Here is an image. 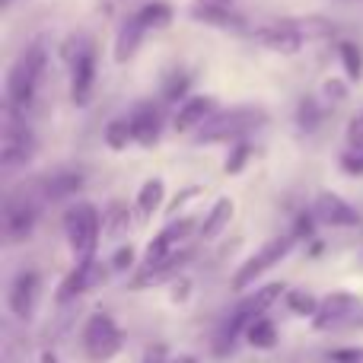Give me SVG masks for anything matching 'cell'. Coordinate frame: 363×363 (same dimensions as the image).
<instances>
[{
	"mask_svg": "<svg viewBox=\"0 0 363 363\" xmlns=\"http://www.w3.org/2000/svg\"><path fill=\"white\" fill-rule=\"evenodd\" d=\"M45 61H48V48L45 38H32L19 57L13 61L10 74H6V106L13 108H29L38 93V83L45 74Z\"/></svg>",
	"mask_w": 363,
	"mask_h": 363,
	"instance_id": "cell-1",
	"label": "cell"
},
{
	"mask_svg": "<svg viewBox=\"0 0 363 363\" xmlns=\"http://www.w3.org/2000/svg\"><path fill=\"white\" fill-rule=\"evenodd\" d=\"M335 35V26L328 19H277V23L255 29L252 38L262 42L271 51H284V55H294L303 48V42H315V38H328Z\"/></svg>",
	"mask_w": 363,
	"mask_h": 363,
	"instance_id": "cell-2",
	"label": "cell"
},
{
	"mask_svg": "<svg viewBox=\"0 0 363 363\" xmlns=\"http://www.w3.org/2000/svg\"><path fill=\"white\" fill-rule=\"evenodd\" d=\"M284 284H264V287H258L255 294H249L242 303H239L236 309H233V315L223 322V328H220V335H217V345H213V351L223 357L226 351H233V345H236V338L239 335H245V328L252 325L255 319H262L264 313H268L271 306H274L281 296H287L284 294Z\"/></svg>",
	"mask_w": 363,
	"mask_h": 363,
	"instance_id": "cell-3",
	"label": "cell"
},
{
	"mask_svg": "<svg viewBox=\"0 0 363 363\" xmlns=\"http://www.w3.org/2000/svg\"><path fill=\"white\" fill-rule=\"evenodd\" d=\"M268 121V112L262 106H236L230 112H217L207 118L194 134V144H220V140H239L245 134L258 131Z\"/></svg>",
	"mask_w": 363,
	"mask_h": 363,
	"instance_id": "cell-4",
	"label": "cell"
},
{
	"mask_svg": "<svg viewBox=\"0 0 363 363\" xmlns=\"http://www.w3.org/2000/svg\"><path fill=\"white\" fill-rule=\"evenodd\" d=\"M64 236H67V245L74 252L77 262H89L96 258V249H99V236H102V217L89 201H77L64 211Z\"/></svg>",
	"mask_w": 363,
	"mask_h": 363,
	"instance_id": "cell-5",
	"label": "cell"
},
{
	"mask_svg": "<svg viewBox=\"0 0 363 363\" xmlns=\"http://www.w3.org/2000/svg\"><path fill=\"white\" fill-rule=\"evenodd\" d=\"M80 345H83V354L93 363H108L125 347V332H121L118 322L108 313H93L83 322Z\"/></svg>",
	"mask_w": 363,
	"mask_h": 363,
	"instance_id": "cell-6",
	"label": "cell"
},
{
	"mask_svg": "<svg viewBox=\"0 0 363 363\" xmlns=\"http://www.w3.org/2000/svg\"><path fill=\"white\" fill-rule=\"evenodd\" d=\"M32 157H35V134L19 118V108L6 106L4 134H0V166H4V172H13L29 163Z\"/></svg>",
	"mask_w": 363,
	"mask_h": 363,
	"instance_id": "cell-7",
	"label": "cell"
},
{
	"mask_svg": "<svg viewBox=\"0 0 363 363\" xmlns=\"http://www.w3.org/2000/svg\"><path fill=\"white\" fill-rule=\"evenodd\" d=\"M38 201L42 194L32 188H19L4 198V239L6 242H23L32 236L38 223Z\"/></svg>",
	"mask_w": 363,
	"mask_h": 363,
	"instance_id": "cell-8",
	"label": "cell"
},
{
	"mask_svg": "<svg viewBox=\"0 0 363 363\" xmlns=\"http://www.w3.org/2000/svg\"><path fill=\"white\" fill-rule=\"evenodd\" d=\"M296 245V236L294 233H284V236H274V239H268V242L262 245V249L255 252V255L249 258L245 264H239V271L233 274V290H249L252 284L258 281L262 274H268L274 264H281L284 258L290 255V249Z\"/></svg>",
	"mask_w": 363,
	"mask_h": 363,
	"instance_id": "cell-9",
	"label": "cell"
},
{
	"mask_svg": "<svg viewBox=\"0 0 363 363\" xmlns=\"http://www.w3.org/2000/svg\"><path fill=\"white\" fill-rule=\"evenodd\" d=\"M70 57V102L89 106L96 86V51L89 38H80V48H67Z\"/></svg>",
	"mask_w": 363,
	"mask_h": 363,
	"instance_id": "cell-10",
	"label": "cell"
},
{
	"mask_svg": "<svg viewBox=\"0 0 363 363\" xmlns=\"http://www.w3.org/2000/svg\"><path fill=\"white\" fill-rule=\"evenodd\" d=\"M357 309H360V300L354 294H347V290H332L328 296L319 300V313L313 315V325L319 328V332L341 328V325H347V322H354Z\"/></svg>",
	"mask_w": 363,
	"mask_h": 363,
	"instance_id": "cell-11",
	"label": "cell"
},
{
	"mask_svg": "<svg viewBox=\"0 0 363 363\" xmlns=\"http://www.w3.org/2000/svg\"><path fill=\"white\" fill-rule=\"evenodd\" d=\"M191 230H194V220H172L166 230H160L157 236L150 239L140 268H150V264H160V262H166L169 255H176V252L182 249V242L191 236Z\"/></svg>",
	"mask_w": 363,
	"mask_h": 363,
	"instance_id": "cell-12",
	"label": "cell"
},
{
	"mask_svg": "<svg viewBox=\"0 0 363 363\" xmlns=\"http://www.w3.org/2000/svg\"><path fill=\"white\" fill-rule=\"evenodd\" d=\"M38 290H42V277L35 268H23L10 284V294H6V306L16 319H32L38 303Z\"/></svg>",
	"mask_w": 363,
	"mask_h": 363,
	"instance_id": "cell-13",
	"label": "cell"
},
{
	"mask_svg": "<svg viewBox=\"0 0 363 363\" xmlns=\"http://www.w3.org/2000/svg\"><path fill=\"white\" fill-rule=\"evenodd\" d=\"M102 281H106V264L102 262H96V258L77 262V268L70 271V274L61 281V287H57V303L77 300V296L86 294V290H96Z\"/></svg>",
	"mask_w": 363,
	"mask_h": 363,
	"instance_id": "cell-14",
	"label": "cell"
},
{
	"mask_svg": "<svg viewBox=\"0 0 363 363\" xmlns=\"http://www.w3.org/2000/svg\"><path fill=\"white\" fill-rule=\"evenodd\" d=\"M313 217L325 226H341V230H351V226H360V213L347 204L341 194L335 191H322L313 204Z\"/></svg>",
	"mask_w": 363,
	"mask_h": 363,
	"instance_id": "cell-15",
	"label": "cell"
},
{
	"mask_svg": "<svg viewBox=\"0 0 363 363\" xmlns=\"http://www.w3.org/2000/svg\"><path fill=\"white\" fill-rule=\"evenodd\" d=\"M83 182L86 179H83L80 169H55V172H45L35 182V191L42 194V201H67L80 191Z\"/></svg>",
	"mask_w": 363,
	"mask_h": 363,
	"instance_id": "cell-16",
	"label": "cell"
},
{
	"mask_svg": "<svg viewBox=\"0 0 363 363\" xmlns=\"http://www.w3.org/2000/svg\"><path fill=\"white\" fill-rule=\"evenodd\" d=\"M128 118H131L134 140H138L140 147H153L160 140V134H163V118H160V108H153L150 102L138 106Z\"/></svg>",
	"mask_w": 363,
	"mask_h": 363,
	"instance_id": "cell-17",
	"label": "cell"
},
{
	"mask_svg": "<svg viewBox=\"0 0 363 363\" xmlns=\"http://www.w3.org/2000/svg\"><path fill=\"white\" fill-rule=\"evenodd\" d=\"M207 118H213V99L211 96H188L179 106L176 118H172V128L182 131H191V128H201Z\"/></svg>",
	"mask_w": 363,
	"mask_h": 363,
	"instance_id": "cell-18",
	"label": "cell"
},
{
	"mask_svg": "<svg viewBox=\"0 0 363 363\" xmlns=\"http://www.w3.org/2000/svg\"><path fill=\"white\" fill-rule=\"evenodd\" d=\"M144 35H147V26L140 23V16L134 13V16H128L125 23H121V29H118V35H115V61L118 64H128L134 55H138V48H140V42H144Z\"/></svg>",
	"mask_w": 363,
	"mask_h": 363,
	"instance_id": "cell-19",
	"label": "cell"
},
{
	"mask_svg": "<svg viewBox=\"0 0 363 363\" xmlns=\"http://www.w3.org/2000/svg\"><path fill=\"white\" fill-rule=\"evenodd\" d=\"M233 201L230 198H217L213 201V207L207 211V217H204V223H201V230H198V236L204 239V242H211V239H217L220 233L230 226V220H233Z\"/></svg>",
	"mask_w": 363,
	"mask_h": 363,
	"instance_id": "cell-20",
	"label": "cell"
},
{
	"mask_svg": "<svg viewBox=\"0 0 363 363\" xmlns=\"http://www.w3.org/2000/svg\"><path fill=\"white\" fill-rule=\"evenodd\" d=\"M191 19L204 26H213V29H233V32H242V16L230 13V6H204V4H194L191 6Z\"/></svg>",
	"mask_w": 363,
	"mask_h": 363,
	"instance_id": "cell-21",
	"label": "cell"
},
{
	"mask_svg": "<svg viewBox=\"0 0 363 363\" xmlns=\"http://www.w3.org/2000/svg\"><path fill=\"white\" fill-rule=\"evenodd\" d=\"M163 198H166L163 179H147L144 185H140V191H138V211H140V217L150 220L153 213L163 207Z\"/></svg>",
	"mask_w": 363,
	"mask_h": 363,
	"instance_id": "cell-22",
	"label": "cell"
},
{
	"mask_svg": "<svg viewBox=\"0 0 363 363\" xmlns=\"http://www.w3.org/2000/svg\"><path fill=\"white\" fill-rule=\"evenodd\" d=\"M277 325L268 319V315H262V319H255L249 328H245V341H249L252 347H258V351H271V347L277 345Z\"/></svg>",
	"mask_w": 363,
	"mask_h": 363,
	"instance_id": "cell-23",
	"label": "cell"
},
{
	"mask_svg": "<svg viewBox=\"0 0 363 363\" xmlns=\"http://www.w3.org/2000/svg\"><path fill=\"white\" fill-rule=\"evenodd\" d=\"M338 57H341V64H345L347 80L360 83V80H363V51H360V45L341 42V45H338Z\"/></svg>",
	"mask_w": 363,
	"mask_h": 363,
	"instance_id": "cell-24",
	"label": "cell"
},
{
	"mask_svg": "<svg viewBox=\"0 0 363 363\" xmlns=\"http://www.w3.org/2000/svg\"><path fill=\"white\" fill-rule=\"evenodd\" d=\"M131 140H134L131 118H115V121H108V128H106V147H108V150H125Z\"/></svg>",
	"mask_w": 363,
	"mask_h": 363,
	"instance_id": "cell-25",
	"label": "cell"
},
{
	"mask_svg": "<svg viewBox=\"0 0 363 363\" xmlns=\"http://www.w3.org/2000/svg\"><path fill=\"white\" fill-rule=\"evenodd\" d=\"M138 16L147 29H163V26L172 23V6L169 4H147L138 10Z\"/></svg>",
	"mask_w": 363,
	"mask_h": 363,
	"instance_id": "cell-26",
	"label": "cell"
},
{
	"mask_svg": "<svg viewBox=\"0 0 363 363\" xmlns=\"http://www.w3.org/2000/svg\"><path fill=\"white\" fill-rule=\"evenodd\" d=\"M296 125H300V131H306V134H313L315 128L322 125V106L315 99H303L300 102V108H296Z\"/></svg>",
	"mask_w": 363,
	"mask_h": 363,
	"instance_id": "cell-27",
	"label": "cell"
},
{
	"mask_svg": "<svg viewBox=\"0 0 363 363\" xmlns=\"http://www.w3.org/2000/svg\"><path fill=\"white\" fill-rule=\"evenodd\" d=\"M102 226H106L108 236H121V233L131 226V217H128L125 204H112V207H108V213L102 217Z\"/></svg>",
	"mask_w": 363,
	"mask_h": 363,
	"instance_id": "cell-28",
	"label": "cell"
},
{
	"mask_svg": "<svg viewBox=\"0 0 363 363\" xmlns=\"http://www.w3.org/2000/svg\"><path fill=\"white\" fill-rule=\"evenodd\" d=\"M287 306L294 309L296 315H315L319 313V300L306 290H287Z\"/></svg>",
	"mask_w": 363,
	"mask_h": 363,
	"instance_id": "cell-29",
	"label": "cell"
},
{
	"mask_svg": "<svg viewBox=\"0 0 363 363\" xmlns=\"http://www.w3.org/2000/svg\"><path fill=\"white\" fill-rule=\"evenodd\" d=\"M328 363H363V347H335L325 354Z\"/></svg>",
	"mask_w": 363,
	"mask_h": 363,
	"instance_id": "cell-30",
	"label": "cell"
},
{
	"mask_svg": "<svg viewBox=\"0 0 363 363\" xmlns=\"http://www.w3.org/2000/svg\"><path fill=\"white\" fill-rule=\"evenodd\" d=\"M347 147L351 150H363V115H354L347 125Z\"/></svg>",
	"mask_w": 363,
	"mask_h": 363,
	"instance_id": "cell-31",
	"label": "cell"
},
{
	"mask_svg": "<svg viewBox=\"0 0 363 363\" xmlns=\"http://www.w3.org/2000/svg\"><path fill=\"white\" fill-rule=\"evenodd\" d=\"M249 153H252L249 147H245V144H239L236 150H233V157L226 160V166H223V169H226V176H236V172L245 166V160H249Z\"/></svg>",
	"mask_w": 363,
	"mask_h": 363,
	"instance_id": "cell-32",
	"label": "cell"
},
{
	"mask_svg": "<svg viewBox=\"0 0 363 363\" xmlns=\"http://www.w3.org/2000/svg\"><path fill=\"white\" fill-rule=\"evenodd\" d=\"M179 74H182V70H179ZM179 74H172L169 83H166V89H163L166 99H179V96L188 89V77H179Z\"/></svg>",
	"mask_w": 363,
	"mask_h": 363,
	"instance_id": "cell-33",
	"label": "cell"
},
{
	"mask_svg": "<svg viewBox=\"0 0 363 363\" xmlns=\"http://www.w3.org/2000/svg\"><path fill=\"white\" fill-rule=\"evenodd\" d=\"M131 264H134V249H131V245H125V249L115 252V258H112V268L115 271H125V268H131Z\"/></svg>",
	"mask_w": 363,
	"mask_h": 363,
	"instance_id": "cell-34",
	"label": "cell"
},
{
	"mask_svg": "<svg viewBox=\"0 0 363 363\" xmlns=\"http://www.w3.org/2000/svg\"><path fill=\"white\" fill-rule=\"evenodd\" d=\"M325 96H335V102H341L347 96V86L345 83H338V80H328L325 83Z\"/></svg>",
	"mask_w": 363,
	"mask_h": 363,
	"instance_id": "cell-35",
	"label": "cell"
},
{
	"mask_svg": "<svg viewBox=\"0 0 363 363\" xmlns=\"http://www.w3.org/2000/svg\"><path fill=\"white\" fill-rule=\"evenodd\" d=\"M144 363H169V357H166V347H150V351L144 354Z\"/></svg>",
	"mask_w": 363,
	"mask_h": 363,
	"instance_id": "cell-36",
	"label": "cell"
},
{
	"mask_svg": "<svg viewBox=\"0 0 363 363\" xmlns=\"http://www.w3.org/2000/svg\"><path fill=\"white\" fill-rule=\"evenodd\" d=\"M38 363H61V360H57L55 351H42V354H38Z\"/></svg>",
	"mask_w": 363,
	"mask_h": 363,
	"instance_id": "cell-37",
	"label": "cell"
},
{
	"mask_svg": "<svg viewBox=\"0 0 363 363\" xmlns=\"http://www.w3.org/2000/svg\"><path fill=\"white\" fill-rule=\"evenodd\" d=\"M169 363H198V357H191V354H182V357H169Z\"/></svg>",
	"mask_w": 363,
	"mask_h": 363,
	"instance_id": "cell-38",
	"label": "cell"
},
{
	"mask_svg": "<svg viewBox=\"0 0 363 363\" xmlns=\"http://www.w3.org/2000/svg\"><path fill=\"white\" fill-rule=\"evenodd\" d=\"M198 4H204V6H230L233 0H198Z\"/></svg>",
	"mask_w": 363,
	"mask_h": 363,
	"instance_id": "cell-39",
	"label": "cell"
},
{
	"mask_svg": "<svg viewBox=\"0 0 363 363\" xmlns=\"http://www.w3.org/2000/svg\"><path fill=\"white\" fill-rule=\"evenodd\" d=\"M4 4H10V0H4Z\"/></svg>",
	"mask_w": 363,
	"mask_h": 363,
	"instance_id": "cell-40",
	"label": "cell"
},
{
	"mask_svg": "<svg viewBox=\"0 0 363 363\" xmlns=\"http://www.w3.org/2000/svg\"><path fill=\"white\" fill-rule=\"evenodd\" d=\"M360 115H363V112H360Z\"/></svg>",
	"mask_w": 363,
	"mask_h": 363,
	"instance_id": "cell-41",
	"label": "cell"
}]
</instances>
